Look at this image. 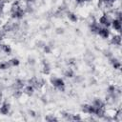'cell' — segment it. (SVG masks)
Wrapping results in <instances>:
<instances>
[{
  "instance_id": "obj_7",
  "label": "cell",
  "mask_w": 122,
  "mask_h": 122,
  "mask_svg": "<svg viewBox=\"0 0 122 122\" xmlns=\"http://www.w3.org/2000/svg\"><path fill=\"white\" fill-rule=\"evenodd\" d=\"M100 27H101V26H100L97 22L93 21V22H92L91 25H90V30H91L92 32H93V33H97V31H98V30L100 29Z\"/></svg>"
},
{
  "instance_id": "obj_4",
  "label": "cell",
  "mask_w": 122,
  "mask_h": 122,
  "mask_svg": "<svg viewBox=\"0 0 122 122\" xmlns=\"http://www.w3.org/2000/svg\"><path fill=\"white\" fill-rule=\"evenodd\" d=\"M10 13H11V17L12 18H14V19H21V18H23L24 14H25V10H23V8H21V9L13 11V12H10Z\"/></svg>"
},
{
  "instance_id": "obj_11",
  "label": "cell",
  "mask_w": 122,
  "mask_h": 122,
  "mask_svg": "<svg viewBox=\"0 0 122 122\" xmlns=\"http://www.w3.org/2000/svg\"><path fill=\"white\" fill-rule=\"evenodd\" d=\"M67 16H68L69 20H70V21H71V22H73V23H74V22H77V20H78V18H77L76 14H75V13H73V12H68Z\"/></svg>"
},
{
  "instance_id": "obj_20",
  "label": "cell",
  "mask_w": 122,
  "mask_h": 122,
  "mask_svg": "<svg viewBox=\"0 0 122 122\" xmlns=\"http://www.w3.org/2000/svg\"><path fill=\"white\" fill-rule=\"evenodd\" d=\"M75 2H76L77 4H79V5H81V4H84L86 1H85V0H75Z\"/></svg>"
},
{
  "instance_id": "obj_22",
  "label": "cell",
  "mask_w": 122,
  "mask_h": 122,
  "mask_svg": "<svg viewBox=\"0 0 122 122\" xmlns=\"http://www.w3.org/2000/svg\"><path fill=\"white\" fill-rule=\"evenodd\" d=\"M2 97H3V96H2V93L0 92V105H1V103H2Z\"/></svg>"
},
{
  "instance_id": "obj_13",
  "label": "cell",
  "mask_w": 122,
  "mask_h": 122,
  "mask_svg": "<svg viewBox=\"0 0 122 122\" xmlns=\"http://www.w3.org/2000/svg\"><path fill=\"white\" fill-rule=\"evenodd\" d=\"M10 67V64L9 61H4L0 63V70H8Z\"/></svg>"
},
{
  "instance_id": "obj_21",
  "label": "cell",
  "mask_w": 122,
  "mask_h": 122,
  "mask_svg": "<svg viewBox=\"0 0 122 122\" xmlns=\"http://www.w3.org/2000/svg\"><path fill=\"white\" fill-rule=\"evenodd\" d=\"M44 51H45L46 52H50V51H51V50H50V48H49L48 46H46V47L44 48Z\"/></svg>"
},
{
  "instance_id": "obj_9",
  "label": "cell",
  "mask_w": 122,
  "mask_h": 122,
  "mask_svg": "<svg viewBox=\"0 0 122 122\" xmlns=\"http://www.w3.org/2000/svg\"><path fill=\"white\" fill-rule=\"evenodd\" d=\"M92 105L95 106V107H97V108H105V102L102 101L100 98H95L93 100Z\"/></svg>"
},
{
  "instance_id": "obj_18",
  "label": "cell",
  "mask_w": 122,
  "mask_h": 122,
  "mask_svg": "<svg viewBox=\"0 0 122 122\" xmlns=\"http://www.w3.org/2000/svg\"><path fill=\"white\" fill-rule=\"evenodd\" d=\"M115 86L114 85H111L109 88H108V91H109V92L110 93H114L115 92Z\"/></svg>"
},
{
  "instance_id": "obj_1",
  "label": "cell",
  "mask_w": 122,
  "mask_h": 122,
  "mask_svg": "<svg viewBox=\"0 0 122 122\" xmlns=\"http://www.w3.org/2000/svg\"><path fill=\"white\" fill-rule=\"evenodd\" d=\"M51 83L54 88H56L59 91H64L65 90V82L62 78L60 77H51Z\"/></svg>"
},
{
  "instance_id": "obj_19",
  "label": "cell",
  "mask_w": 122,
  "mask_h": 122,
  "mask_svg": "<svg viewBox=\"0 0 122 122\" xmlns=\"http://www.w3.org/2000/svg\"><path fill=\"white\" fill-rule=\"evenodd\" d=\"M71 119H72V120H81V117H80L79 115H72Z\"/></svg>"
},
{
  "instance_id": "obj_5",
  "label": "cell",
  "mask_w": 122,
  "mask_h": 122,
  "mask_svg": "<svg viewBox=\"0 0 122 122\" xmlns=\"http://www.w3.org/2000/svg\"><path fill=\"white\" fill-rule=\"evenodd\" d=\"M111 26L112 27L113 30H117V31H120V30H121V27H122V25H121V20H119V19H117V18L112 19V23H111Z\"/></svg>"
},
{
  "instance_id": "obj_8",
  "label": "cell",
  "mask_w": 122,
  "mask_h": 122,
  "mask_svg": "<svg viewBox=\"0 0 122 122\" xmlns=\"http://www.w3.org/2000/svg\"><path fill=\"white\" fill-rule=\"evenodd\" d=\"M111 42L112 44L113 45H116V46H120L121 45V36L119 34H116V35H113L111 39Z\"/></svg>"
},
{
  "instance_id": "obj_2",
  "label": "cell",
  "mask_w": 122,
  "mask_h": 122,
  "mask_svg": "<svg viewBox=\"0 0 122 122\" xmlns=\"http://www.w3.org/2000/svg\"><path fill=\"white\" fill-rule=\"evenodd\" d=\"M112 18L110 17L109 14L107 13H104L103 15H101L99 17V20H98V24L102 27H106V28H109L111 26V23H112Z\"/></svg>"
},
{
  "instance_id": "obj_16",
  "label": "cell",
  "mask_w": 122,
  "mask_h": 122,
  "mask_svg": "<svg viewBox=\"0 0 122 122\" xmlns=\"http://www.w3.org/2000/svg\"><path fill=\"white\" fill-rule=\"evenodd\" d=\"M112 66H113V68H114L115 70H119V69H120V67H121L120 61H117L116 59H114V60H112Z\"/></svg>"
},
{
  "instance_id": "obj_12",
  "label": "cell",
  "mask_w": 122,
  "mask_h": 122,
  "mask_svg": "<svg viewBox=\"0 0 122 122\" xmlns=\"http://www.w3.org/2000/svg\"><path fill=\"white\" fill-rule=\"evenodd\" d=\"M1 50H2L4 52L8 53V54H10V53L11 52V48H10L9 45H5V44H2V46H1Z\"/></svg>"
},
{
  "instance_id": "obj_24",
  "label": "cell",
  "mask_w": 122,
  "mask_h": 122,
  "mask_svg": "<svg viewBox=\"0 0 122 122\" xmlns=\"http://www.w3.org/2000/svg\"><path fill=\"white\" fill-rule=\"evenodd\" d=\"M85 1H86V2H87V1H91V0H85Z\"/></svg>"
},
{
  "instance_id": "obj_14",
  "label": "cell",
  "mask_w": 122,
  "mask_h": 122,
  "mask_svg": "<svg viewBox=\"0 0 122 122\" xmlns=\"http://www.w3.org/2000/svg\"><path fill=\"white\" fill-rule=\"evenodd\" d=\"M14 86H15V88H16L17 90H21V89L24 87V83H23L22 80H16Z\"/></svg>"
},
{
  "instance_id": "obj_15",
  "label": "cell",
  "mask_w": 122,
  "mask_h": 122,
  "mask_svg": "<svg viewBox=\"0 0 122 122\" xmlns=\"http://www.w3.org/2000/svg\"><path fill=\"white\" fill-rule=\"evenodd\" d=\"M10 66H13V67H15V66H18L19 64H20V61L17 59V58H11L10 61Z\"/></svg>"
},
{
  "instance_id": "obj_6",
  "label": "cell",
  "mask_w": 122,
  "mask_h": 122,
  "mask_svg": "<svg viewBox=\"0 0 122 122\" xmlns=\"http://www.w3.org/2000/svg\"><path fill=\"white\" fill-rule=\"evenodd\" d=\"M10 105L7 102H4L1 106H0V113L3 115H6L10 112Z\"/></svg>"
},
{
  "instance_id": "obj_10",
  "label": "cell",
  "mask_w": 122,
  "mask_h": 122,
  "mask_svg": "<svg viewBox=\"0 0 122 122\" xmlns=\"http://www.w3.org/2000/svg\"><path fill=\"white\" fill-rule=\"evenodd\" d=\"M33 91H34V88L31 85H28L24 88V92L27 93L28 95H31L33 93Z\"/></svg>"
},
{
  "instance_id": "obj_3",
  "label": "cell",
  "mask_w": 122,
  "mask_h": 122,
  "mask_svg": "<svg viewBox=\"0 0 122 122\" xmlns=\"http://www.w3.org/2000/svg\"><path fill=\"white\" fill-rule=\"evenodd\" d=\"M97 34H98L100 37H102V38H104V39H107V38H109V36H110V30H109V29L106 28V27H100V29H99L98 31H97Z\"/></svg>"
},
{
  "instance_id": "obj_17",
  "label": "cell",
  "mask_w": 122,
  "mask_h": 122,
  "mask_svg": "<svg viewBox=\"0 0 122 122\" xmlns=\"http://www.w3.org/2000/svg\"><path fill=\"white\" fill-rule=\"evenodd\" d=\"M64 74H65V76H67V77H72V76H73V71H72L71 69H68V70L64 72Z\"/></svg>"
},
{
  "instance_id": "obj_23",
  "label": "cell",
  "mask_w": 122,
  "mask_h": 122,
  "mask_svg": "<svg viewBox=\"0 0 122 122\" xmlns=\"http://www.w3.org/2000/svg\"><path fill=\"white\" fill-rule=\"evenodd\" d=\"M110 1H111V2H112V3H114V2L116 1V0H110Z\"/></svg>"
}]
</instances>
